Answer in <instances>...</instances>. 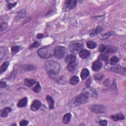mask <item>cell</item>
<instances>
[{
	"mask_svg": "<svg viewBox=\"0 0 126 126\" xmlns=\"http://www.w3.org/2000/svg\"><path fill=\"white\" fill-rule=\"evenodd\" d=\"M22 70H25L26 71L28 70H33L34 69V67L31 65H26V66H24L23 67H22Z\"/></svg>",
	"mask_w": 126,
	"mask_h": 126,
	"instance_id": "83f0119b",
	"label": "cell"
},
{
	"mask_svg": "<svg viewBox=\"0 0 126 126\" xmlns=\"http://www.w3.org/2000/svg\"><path fill=\"white\" fill-rule=\"evenodd\" d=\"M40 46V43L39 42H34V43H33L31 46L30 47V49H33V48H37L38 46Z\"/></svg>",
	"mask_w": 126,
	"mask_h": 126,
	"instance_id": "d6a6232c",
	"label": "cell"
},
{
	"mask_svg": "<svg viewBox=\"0 0 126 126\" xmlns=\"http://www.w3.org/2000/svg\"><path fill=\"white\" fill-rule=\"evenodd\" d=\"M87 47L89 49H94V48L96 47L97 44L96 42H95L93 41H89L87 43Z\"/></svg>",
	"mask_w": 126,
	"mask_h": 126,
	"instance_id": "484cf974",
	"label": "cell"
},
{
	"mask_svg": "<svg viewBox=\"0 0 126 126\" xmlns=\"http://www.w3.org/2000/svg\"><path fill=\"white\" fill-rule=\"evenodd\" d=\"M28 103V99L27 98V97H24L22 98V100H21L19 103L17 104V106L18 107H25L27 104Z\"/></svg>",
	"mask_w": 126,
	"mask_h": 126,
	"instance_id": "e0dca14e",
	"label": "cell"
},
{
	"mask_svg": "<svg viewBox=\"0 0 126 126\" xmlns=\"http://www.w3.org/2000/svg\"><path fill=\"white\" fill-rule=\"evenodd\" d=\"M67 54V49L63 46H57L54 49V55L58 59H62L66 56Z\"/></svg>",
	"mask_w": 126,
	"mask_h": 126,
	"instance_id": "5b68a950",
	"label": "cell"
},
{
	"mask_svg": "<svg viewBox=\"0 0 126 126\" xmlns=\"http://www.w3.org/2000/svg\"><path fill=\"white\" fill-rule=\"evenodd\" d=\"M83 43L81 41H74L71 42L69 45V50L74 53H77L82 49Z\"/></svg>",
	"mask_w": 126,
	"mask_h": 126,
	"instance_id": "277c9868",
	"label": "cell"
},
{
	"mask_svg": "<svg viewBox=\"0 0 126 126\" xmlns=\"http://www.w3.org/2000/svg\"><path fill=\"white\" fill-rule=\"evenodd\" d=\"M46 101L48 103L49 109H53L54 108V101L53 100L52 97L49 95H47L46 96Z\"/></svg>",
	"mask_w": 126,
	"mask_h": 126,
	"instance_id": "44dd1931",
	"label": "cell"
},
{
	"mask_svg": "<svg viewBox=\"0 0 126 126\" xmlns=\"http://www.w3.org/2000/svg\"><path fill=\"white\" fill-rule=\"evenodd\" d=\"M33 90L35 93H39L41 90V87L39 83H37L36 85L33 89Z\"/></svg>",
	"mask_w": 126,
	"mask_h": 126,
	"instance_id": "4316f807",
	"label": "cell"
},
{
	"mask_svg": "<svg viewBox=\"0 0 126 126\" xmlns=\"http://www.w3.org/2000/svg\"><path fill=\"white\" fill-rule=\"evenodd\" d=\"M54 49L50 47L41 48L38 50V55L41 58H49L54 55Z\"/></svg>",
	"mask_w": 126,
	"mask_h": 126,
	"instance_id": "3957f363",
	"label": "cell"
},
{
	"mask_svg": "<svg viewBox=\"0 0 126 126\" xmlns=\"http://www.w3.org/2000/svg\"><path fill=\"white\" fill-rule=\"evenodd\" d=\"M76 1H74V0H68L65 1V7L67 10H73L76 7Z\"/></svg>",
	"mask_w": 126,
	"mask_h": 126,
	"instance_id": "9c48e42d",
	"label": "cell"
},
{
	"mask_svg": "<svg viewBox=\"0 0 126 126\" xmlns=\"http://www.w3.org/2000/svg\"><path fill=\"white\" fill-rule=\"evenodd\" d=\"M103 29L102 27L97 26L95 29L93 30L90 32V36H91V37H94V36H96L99 33H100L103 31Z\"/></svg>",
	"mask_w": 126,
	"mask_h": 126,
	"instance_id": "5bb4252c",
	"label": "cell"
},
{
	"mask_svg": "<svg viewBox=\"0 0 126 126\" xmlns=\"http://www.w3.org/2000/svg\"><path fill=\"white\" fill-rule=\"evenodd\" d=\"M20 49V47L19 46H13L11 48V53L12 54H15L18 52Z\"/></svg>",
	"mask_w": 126,
	"mask_h": 126,
	"instance_id": "f1b7e54d",
	"label": "cell"
},
{
	"mask_svg": "<svg viewBox=\"0 0 126 126\" xmlns=\"http://www.w3.org/2000/svg\"><path fill=\"white\" fill-rule=\"evenodd\" d=\"M111 119L114 121H117L119 120L124 119V116L122 113L116 114L111 116Z\"/></svg>",
	"mask_w": 126,
	"mask_h": 126,
	"instance_id": "9a60e30c",
	"label": "cell"
},
{
	"mask_svg": "<svg viewBox=\"0 0 126 126\" xmlns=\"http://www.w3.org/2000/svg\"><path fill=\"white\" fill-rule=\"evenodd\" d=\"M24 83L27 86H28L29 87H31L35 83V81L34 79L26 78L24 81Z\"/></svg>",
	"mask_w": 126,
	"mask_h": 126,
	"instance_id": "ac0fdd59",
	"label": "cell"
},
{
	"mask_svg": "<svg viewBox=\"0 0 126 126\" xmlns=\"http://www.w3.org/2000/svg\"><path fill=\"white\" fill-rule=\"evenodd\" d=\"M11 109L10 107H6L1 111V116L3 117H6L8 115V113L11 112Z\"/></svg>",
	"mask_w": 126,
	"mask_h": 126,
	"instance_id": "2e32d148",
	"label": "cell"
},
{
	"mask_svg": "<svg viewBox=\"0 0 126 126\" xmlns=\"http://www.w3.org/2000/svg\"><path fill=\"white\" fill-rule=\"evenodd\" d=\"M16 5V3H15L14 4H10L7 5L8 8L9 10H11V9L14 6H15Z\"/></svg>",
	"mask_w": 126,
	"mask_h": 126,
	"instance_id": "f35d334b",
	"label": "cell"
},
{
	"mask_svg": "<svg viewBox=\"0 0 126 126\" xmlns=\"http://www.w3.org/2000/svg\"><path fill=\"white\" fill-rule=\"evenodd\" d=\"M119 61V58H117L116 56H113L112 57L111 59H110V64H115L116 63L118 62Z\"/></svg>",
	"mask_w": 126,
	"mask_h": 126,
	"instance_id": "4dcf8cb0",
	"label": "cell"
},
{
	"mask_svg": "<svg viewBox=\"0 0 126 126\" xmlns=\"http://www.w3.org/2000/svg\"><path fill=\"white\" fill-rule=\"evenodd\" d=\"M7 28V25L6 23H1V27H0V29H1V31H2L3 30H5Z\"/></svg>",
	"mask_w": 126,
	"mask_h": 126,
	"instance_id": "836d02e7",
	"label": "cell"
},
{
	"mask_svg": "<svg viewBox=\"0 0 126 126\" xmlns=\"http://www.w3.org/2000/svg\"><path fill=\"white\" fill-rule=\"evenodd\" d=\"M76 61V57L74 55H69L65 58V62L68 64L75 63Z\"/></svg>",
	"mask_w": 126,
	"mask_h": 126,
	"instance_id": "4fadbf2b",
	"label": "cell"
},
{
	"mask_svg": "<svg viewBox=\"0 0 126 126\" xmlns=\"http://www.w3.org/2000/svg\"><path fill=\"white\" fill-rule=\"evenodd\" d=\"M102 63L99 60L96 61L93 63L92 65V69L95 71H98L102 68Z\"/></svg>",
	"mask_w": 126,
	"mask_h": 126,
	"instance_id": "8fae6325",
	"label": "cell"
},
{
	"mask_svg": "<svg viewBox=\"0 0 126 126\" xmlns=\"http://www.w3.org/2000/svg\"><path fill=\"white\" fill-rule=\"evenodd\" d=\"M89 109L95 113H104L106 111V107L102 105L93 104L90 105Z\"/></svg>",
	"mask_w": 126,
	"mask_h": 126,
	"instance_id": "8992f818",
	"label": "cell"
},
{
	"mask_svg": "<svg viewBox=\"0 0 126 126\" xmlns=\"http://www.w3.org/2000/svg\"><path fill=\"white\" fill-rule=\"evenodd\" d=\"M103 74H96V75L95 76V78L97 80H100L103 78Z\"/></svg>",
	"mask_w": 126,
	"mask_h": 126,
	"instance_id": "d590c367",
	"label": "cell"
},
{
	"mask_svg": "<svg viewBox=\"0 0 126 126\" xmlns=\"http://www.w3.org/2000/svg\"><path fill=\"white\" fill-rule=\"evenodd\" d=\"M108 67L109 69V70L115 72V73L124 75H125L126 74V69L119 65L110 64Z\"/></svg>",
	"mask_w": 126,
	"mask_h": 126,
	"instance_id": "ba28073f",
	"label": "cell"
},
{
	"mask_svg": "<svg viewBox=\"0 0 126 126\" xmlns=\"http://www.w3.org/2000/svg\"><path fill=\"white\" fill-rule=\"evenodd\" d=\"M71 117V115L70 113H66L64 116V117H63V123H64L65 124H67L69 123V122L70 120Z\"/></svg>",
	"mask_w": 126,
	"mask_h": 126,
	"instance_id": "d6986e66",
	"label": "cell"
},
{
	"mask_svg": "<svg viewBox=\"0 0 126 126\" xmlns=\"http://www.w3.org/2000/svg\"><path fill=\"white\" fill-rule=\"evenodd\" d=\"M6 82L1 81V82H0V87H1V88H6Z\"/></svg>",
	"mask_w": 126,
	"mask_h": 126,
	"instance_id": "ab89813d",
	"label": "cell"
},
{
	"mask_svg": "<svg viewBox=\"0 0 126 126\" xmlns=\"http://www.w3.org/2000/svg\"><path fill=\"white\" fill-rule=\"evenodd\" d=\"M41 106V103L39 100H34L31 105V109L33 111H37Z\"/></svg>",
	"mask_w": 126,
	"mask_h": 126,
	"instance_id": "30bf717a",
	"label": "cell"
},
{
	"mask_svg": "<svg viewBox=\"0 0 126 126\" xmlns=\"http://www.w3.org/2000/svg\"><path fill=\"white\" fill-rule=\"evenodd\" d=\"M37 37L38 39H41L43 37V34H37Z\"/></svg>",
	"mask_w": 126,
	"mask_h": 126,
	"instance_id": "60d3db41",
	"label": "cell"
},
{
	"mask_svg": "<svg viewBox=\"0 0 126 126\" xmlns=\"http://www.w3.org/2000/svg\"><path fill=\"white\" fill-rule=\"evenodd\" d=\"M108 58H109V56H108L107 55L103 54V55H101L100 56H99L98 59L99 60H103L104 61H107Z\"/></svg>",
	"mask_w": 126,
	"mask_h": 126,
	"instance_id": "1f68e13d",
	"label": "cell"
},
{
	"mask_svg": "<svg viewBox=\"0 0 126 126\" xmlns=\"http://www.w3.org/2000/svg\"><path fill=\"white\" fill-rule=\"evenodd\" d=\"M25 15H26V12H25V10H20V11H19L18 12H17L16 19H19L22 18H23L25 16Z\"/></svg>",
	"mask_w": 126,
	"mask_h": 126,
	"instance_id": "603a6c76",
	"label": "cell"
},
{
	"mask_svg": "<svg viewBox=\"0 0 126 126\" xmlns=\"http://www.w3.org/2000/svg\"><path fill=\"white\" fill-rule=\"evenodd\" d=\"M82 93L88 97H97V94L96 90L91 87H87L83 91Z\"/></svg>",
	"mask_w": 126,
	"mask_h": 126,
	"instance_id": "52a82bcc",
	"label": "cell"
},
{
	"mask_svg": "<svg viewBox=\"0 0 126 126\" xmlns=\"http://www.w3.org/2000/svg\"><path fill=\"white\" fill-rule=\"evenodd\" d=\"M44 67L50 77L57 75L60 70V64L58 62L54 61L46 62Z\"/></svg>",
	"mask_w": 126,
	"mask_h": 126,
	"instance_id": "6da1fadb",
	"label": "cell"
},
{
	"mask_svg": "<svg viewBox=\"0 0 126 126\" xmlns=\"http://www.w3.org/2000/svg\"><path fill=\"white\" fill-rule=\"evenodd\" d=\"M76 66V63H69V64H68L67 68L69 71H70V72H74Z\"/></svg>",
	"mask_w": 126,
	"mask_h": 126,
	"instance_id": "d4e9b609",
	"label": "cell"
},
{
	"mask_svg": "<svg viewBox=\"0 0 126 126\" xmlns=\"http://www.w3.org/2000/svg\"><path fill=\"white\" fill-rule=\"evenodd\" d=\"M6 53V49L4 47H1L0 49V59L2 60L4 57Z\"/></svg>",
	"mask_w": 126,
	"mask_h": 126,
	"instance_id": "f546056e",
	"label": "cell"
},
{
	"mask_svg": "<svg viewBox=\"0 0 126 126\" xmlns=\"http://www.w3.org/2000/svg\"><path fill=\"white\" fill-rule=\"evenodd\" d=\"M107 124V121L105 120H101L100 121V125L101 126H106Z\"/></svg>",
	"mask_w": 126,
	"mask_h": 126,
	"instance_id": "74e56055",
	"label": "cell"
},
{
	"mask_svg": "<svg viewBox=\"0 0 126 126\" xmlns=\"http://www.w3.org/2000/svg\"><path fill=\"white\" fill-rule=\"evenodd\" d=\"M79 81V78L76 76H72L70 79V84L73 85H76Z\"/></svg>",
	"mask_w": 126,
	"mask_h": 126,
	"instance_id": "7402d4cb",
	"label": "cell"
},
{
	"mask_svg": "<svg viewBox=\"0 0 126 126\" xmlns=\"http://www.w3.org/2000/svg\"><path fill=\"white\" fill-rule=\"evenodd\" d=\"M28 124V122L25 120H22L19 123V125L21 126H25L27 125Z\"/></svg>",
	"mask_w": 126,
	"mask_h": 126,
	"instance_id": "8d00e7d4",
	"label": "cell"
},
{
	"mask_svg": "<svg viewBox=\"0 0 126 126\" xmlns=\"http://www.w3.org/2000/svg\"><path fill=\"white\" fill-rule=\"evenodd\" d=\"M90 55V52L87 50L82 49L79 51V56L82 59H86L88 58Z\"/></svg>",
	"mask_w": 126,
	"mask_h": 126,
	"instance_id": "7c38bea8",
	"label": "cell"
},
{
	"mask_svg": "<svg viewBox=\"0 0 126 126\" xmlns=\"http://www.w3.org/2000/svg\"><path fill=\"white\" fill-rule=\"evenodd\" d=\"M106 46L103 44H101V46L99 47V51L101 52H103L106 50Z\"/></svg>",
	"mask_w": 126,
	"mask_h": 126,
	"instance_id": "e575fe53",
	"label": "cell"
},
{
	"mask_svg": "<svg viewBox=\"0 0 126 126\" xmlns=\"http://www.w3.org/2000/svg\"><path fill=\"white\" fill-rule=\"evenodd\" d=\"M88 97L82 93L70 100L68 105L70 108L76 107L82 104L86 103L88 102Z\"/></svg>",
	"mask_w": 126,
	"mask_h": 126,
	"instance_id": "7a4b0ae2",
	"label": "cell"
},
{
	"mask_svg": "<svg viewBox=\"0 0 126 126\" xmlns=\"http://www.w3.org/2000/svg\"><path fill=\"white\" fill-rule=\"evenodd\" d=\"M9 64H9L8 62H5L3 63V64L1 67V69H0V73H1V74H2L6 71V70L8 67Z\"/></svg>",
	"mask_w": 126,
	"mask_h": 126,
	"instance_id": "cb8c5ba5",
	"label": "cell"
},
{
	"mask_svg": "<svg viewBox=\"0 0 126 126\" xmlns=\"http://www.w3.org/2000/svg\"><path fill=\"white\" fill-rule=\"evenodd\" d=\"M89 75V71L87 69H82L80 74V76L82 79H86Z\"/></svg>",
	"mask_w": 126,
	"mask_h": 126,
	"instance_id": "ffe728a7",
	"label": "cell"
}]
</instances>
